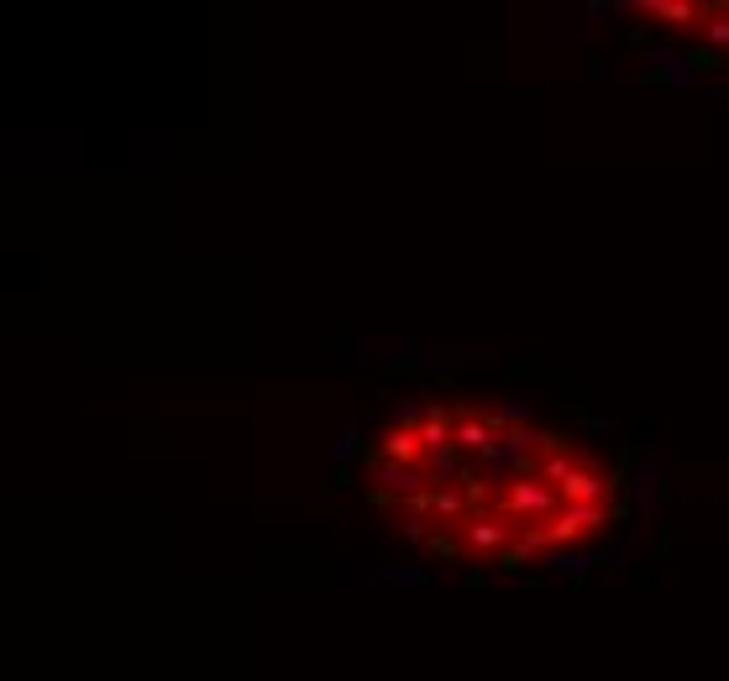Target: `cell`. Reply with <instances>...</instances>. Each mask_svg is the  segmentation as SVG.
Instances as JSON below:
<instances>
[{"mask_svg": "<svg viewBox=\"0 0 729 681\" xmlns=\"http://www.w3.org/2000/svg\"><path fill=\"white\" fill-rule=\"evenodd\" d=\"M499 441H504V430L488 419V409H456L452 415V445L462 462H493Z\"/></svg>", "mask_w": 729, "mask_h": 681, "instance_id": "4", "label": "cell"}, {"mask_svg": "<svg viewBox=\"0 0 729 681\" xmlns=\"http://www.w3.org/2000/svg\"><path fill=\"white\" fill-rule=\"evenodd\" d=\"M488 508H493V514H504V519H510V525L525 534V530H541L551 514L562 508V493H556V488H551L541 472H519Z\"/></svg>", "mask_w": 729, "mask_h": 681, "instance_id": "1", "label": "cell"}, {"mask_svg": "<svg viewBox=\"0 0 729 681\" xmlns=\"http://www.w3.org/2000/svg\"><path fill=\"white\" fill-rule=\"evenodd\" d=\"M488 419H493L499 430H525V425H530V409H525V404H493Z\"/></svg>", "mask_w": 729, "mask_h": 681, "instance_id": "9", "label": "cell"}, {"mask_svg": "<svg viewBox=\"0 0 729 681\" xmlns=\"http://www.w3.org/2000/svg\"><path fill=\"white\" fill-rule=\"evenodd\" d=\"M614 472H604L593 456H578V467L556 482V493H562V504H614Z\"/></svg>", "mask_w": 729, "mask_h": 681, "instance_id": "5", "label": "cell"}, {"mask_svg": "<svg viewBox=\"0 0 729 681\" xmlns=\"http://www.w3.org/2000/svg\"><path fill=\"white\" fill-rule=\"evenodd\" d=\"M452 534V551L456 556H504L510 545L519 540V530L504 519V514H493V508H478L467 525H456Z\"/></svg>", "mask_w": 729, "mask_h": 681, "instance_id": "3", "label": "cell"}, {"mask_svg": "<svg viewBox=\"0 0 729 681\" xmlns=\"http://www.w3.org/2000/svg\"><path fill=\"white\" fill-rule=\"evenodd\" d=\"M614 508L604 504H562L556 514H551L541 530H530L546 551H567V545H588V540H599V534L614 530Z\"/></svg>", "mask_w": 729, "mask_h": 681, "instance_id": "2", "label": "cell"}, {"mask_svg": "<svg viewBox=\"0 0 729 681\" xmlns=\"http://www.w3.org/2000/svg\"><path fill=\"white\" fill-rule=\"evenodd\" d=\"M636 11L651 16V22H662V27H671V31H699V22H703V5H693V0H645Z\"/></svg>", "mask_w": 729, "mask_h": 681, "instance_id": "6", "label": "cell"}, {"mask_svg": "<svg viewBox=\"0 0 729 681\" xmlns=\"http://www.w3.org/2000/svg\"><path fill=\"white\" fill-rule=\"evenodd\" d=\"M699 37L708 42V53H729V5H703Z\"/></svg>", "mask_w": 729, "mask_h": 681, "instance_id": "8", "label": "cell"}, {"mask_svg": "<svg viewBox=\"0 0 729 681\" xmlns=\"http://www.w3.org/2000/svg\"><path fill=\"white\" fill-rule=\"evenodd\" d=\"M384 462H399V467H420L426 462V445H420V430H399V425H389L384 430V441L373 445Z\"/></svg>", "mask_w": 729, "mask_h": 681, "instance_id": "7", "label": "cell"}]
</instances>
